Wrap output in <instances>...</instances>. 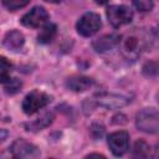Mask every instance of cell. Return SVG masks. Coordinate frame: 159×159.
<instances>
[{"label": "cell", "instance_id": "6", "mask_svg": "<svg viewBox=\"0 0 159 159\" xmlns=\"http://www.w3.org/2000/svg\"><path fill=\"white\" fill-rule=\"evenodd\" d=\"M10 153L14 158H21V159H32L40 157L39 148L25 139L15 140L10 147Z\"/></svg>", "mask_w": 159, "mask_h": 159}, {"label": "cell", "instance_id": "4", "mask_svg": "<svg viewBox=\"0 0 159 159\" xmlns=\"http://www.w3.org/2000/svg\"><path fill=\"white\" fill-rule=\"evenodd\" d=\"M102 26V21L98 14L96 12H86L77 21L76 29L77 32L84 37H89L94 35Z\"/></svg>", "mask_w": 159, "mask_h": 159}, {"label": "cell", "instance_id": "11", "mask_svg": "<svg viewBox=\"0 0 159 159\" xmlns=\"http://www.w3.org/2000/svg\"><path fill=\"white\" fill-rule=\"evenodd\" d=\"M93 84L92 78L86 76H71L66 81L67 88H70L73 92H84L89 89V87Z\"/></svg>", "mask_w": 159, "mask_h": 159}, {"label": "cell", "instance_id": "21", "mask_svg": "<svg viewBox=\"0 0 159 159\" xmlns=\"http://www.w3.org/2000/svg\"><path fill=\"white\" fill-rule=\"evenodd\" d=\"M45 1H47V2H51V4H58V2H61L62 0H45Z\"/></svg>", "mask_w": 159, "mask_h": 159}, {"label": "cell", "instance_id": "13", "mask_svg": "<svg viewBox=\"0 0 159 159\" xmlns=\"http://www.w3.org/2000/svg\"><path fill=\"white\" fill-rule=\"evenodd\" d=\"M53 120V113L52 112H45L41 117H39L36 120L26 123L25 128L26 130H31V132H36V130H41L43 128H46L47 125H50Z\"/></svg>", "mask_w": 159, "mask_h": 159}, {"label": "cell", "instance_id": "12", "mask_svg": "<svg viewBox=\"0 0 159 159\" xmlns=\"http://www.w3.org/2000/svg\"><path fill=\"white\" fill-rule=\"evenodd\" d=\"M118 41H119V36L117 35H113V34L103 35L93 42V47L97 52H104V51L111 50L116 45H118Z\"/></svg>", "mask_w": 159, "mask_h": 159}, {"label": "cell", "instance_id": "15", "mask_svg": "<svg viewBox=\"0 0 159 159\" xmlns=\"http://www.w3.org/2000/svg\"><path fill=\"white\" fill-rule=\"evenodd\" d=\"M149 153H150V147L147 142L139 139L134 143V148H133L134 158H147L149 157Z\"/></svg>", "mask_w": 159, "mask_h": 159}, {"label": "cell", "instance_id": "17", "mask_svg": "<svg viewBox=\"0 0 159 159\" xmlns=\"http://www.w3.org/2000/svg\"><path fill=\"white\" fill-rule=\"evenodd\" d=\"M4 84H5V92L10 94L19 92V89L21 88V82L16 78H9L7 82H5Z\"/></svg>", "mask_w": 159, "mask_h": 159}, {"label": "cell", "instance_id": "16", "mask_svg": "<svg viewBox=\"0 0 159 159\" xmlns=\"http://www.w3.org/2000/svg\"><path fill=\"white\" fill-rule=\"evenodd\" d=\"M30 1L31 0H2V4L10 11H15L21 7H25Z\"/></svg>", "mask_w": 159, "mask_h": 159}, {"label": "cell", "instance_id": "8", "mask_svg": "<svg viewBox=\"0 0 159 159\" xmlns=\"http://www.w3.org/2000/svg\"><path fill=\"white\" fill-rule=\"evenodd\" d=\"M48 20V12L42 6H35L21 17V24L26 27H40Z\"/></svg>", "mask_w": 159, "mask_h": 159}, {"label": "cell", "instance_id": "3", "mask_svg": "<svg viewBox=\"0 0 159 159\" xmlns=\"http://www.w3.org/2000/svg\"><path fill=\"white\" fill-rule=\"evenodd\" d=\"M51 102V96H48L45 92L41 91H31L30 93L26 94V97L22 101V111L31 116L36 113L39 109L46 107Z\"/></svg>", "mask_w": 159, "mask_h": 159}, {"label": "cell", "instance_id": "7", "mask_svg": "<svg viewBox=\"0 0 159 159\" xmlns=\"http://www.w3.org/2000/svg\"><path fill=\"white\" fill-rule=\"evenodd\" d=\"M108 147L116 157H122L129 149V134L124 130L114 132L107 138Z\"/></svg>", "mask_w": 159, "mask_h": 159}, {"label": "cell", "instance_id": "18", "mask_svg": "<svg viewBox=\"0 0 159 159\" xmlns=\"http://www.w3.org/2000/svg\"><path fill=\"white\" fill-rule=\"evenodd\" d=\"M134 6L139 10V11H150L154 6L153 0H134Z\"/></svg>", "mask_w": 159, "mask_h": 159}, {"label": "cell", "instance_id": "19", "mask_svg": "<svg viewBox=\"0 0 159 159\" xmlns=\"http://www.w3.org/2000/svg\"><path fill=\"white\" fill-rule=\"evenodd\" d=\"M11 67H12L11 62H10L7 58L0 56V72H7Z\"/></svg>", "mask_w": 159, "mask_h": 159}, {"label": "cell", "instance_id": "10", "mask_svg": "<svg viewBox=\"0 0 159 159\" xmlns=\"http://www.w3.org/2000/svg\"><path fill=\"white\" fill-rule=\"evenodd\" d=\"M2 43L10 51H19L22 48V46L25 43V37L20 31L11 30L5 35Z\"/></svg>", "mask_w": 159, "mask_h": 159}, {"label": "cell", "instance_id": "22", "mask_svg": "<svg viewBox=\"0 0 159 159\" xmlns=\"http://www.w3.org/2000/svg\"><path fill=\"white\" fill-rule=\"evenodd\" d=\"M91 157H97V158H104L103 155H101V154H89L88 155V158H91Z\"/></svg>", "mask_w": 159, "mask_h": 159}, {"label": "cell", "instance_id": "9", "mask_svg": "<svg viewBox=\"0 0 159 159\" xmlns=\"http://www.w3.org/2000/svg\"><path fill=\"white\" fill-rule=\"evenodd\" d=\"M96 103L106 107V108H120L129 103L130 99H128L124 96L114 94V93H99L94 97Z\"/></svg>", "mask_w": 159, "mask_h": 159}, {"label": "cell", "instance_id": "5", "mask_svg": "<svg viewBox=\"0 0 159 159\" xmlns=\"http://www.w3.org/2000/svg\"><path fill=\"white\" fill-rule=\"evenodd\" d=\"M107 19L113 27H120L133 20V11L125 5H112L107 9Z\"/></svg>", "mask_w": 159, "mask_h": 159}, {"label": "cell", "instance_id": "14", "mask_svg": "<svg viewBox=\"0 0 159 159\" xmlns=\"http://www.w3.org/2000/svg\"><path fill=\"white\" fill-rule=\"evenodd\" d=\"M57 35V26L55 24H46L41 29L40 34L37 35V41L40 43H50L55 40Z\"/></svg>", "mask_w": 159, "mask_h": 159}, {"label": "cell", "instance_id": "20", "mask_svg": "<svg viewBox=\"0 0 159 159\" xmlns=\"http://www.w3.org/2000/svg\"><path fill=\"white\" fill-rule=\"evenodd\" d=\"M96 1V4H98V5H104V4H107L109 0H94Z\"/></svg>", "mask_w": 159, "mask_h": 159}, {"label": "cell", "instance_id": "1", "mask_svg": "<svg viewBox=\"0 0 159 159\" xmlns=\"http://www.w3.org/2000/svg\"><path fill=\"white\" fill-rule=\"evenodd\" d=\"M149 40L150 39L148 37L147 32L134 29L129 32H125L123 36H120L118 45L122 55L127 60H135L147 48Z\"/></svg>", "mask_w": 159, "mask_h": 159}, {"label": "cell", "instance_id": "2", "mask_svg": "<svg viewBox=\"0 0 159 159\" xmlns=\"http://www.w3.org/2000/svg\"><path fill=\"white\" fill-rule=\"evenodd\" d=\"M135 125L139 130L149 134L158 133L159 129V116L155 108L142 109L135 118Z\"/></svg>", "mask_w": 159, "mask_h": 159}]
</instances>
